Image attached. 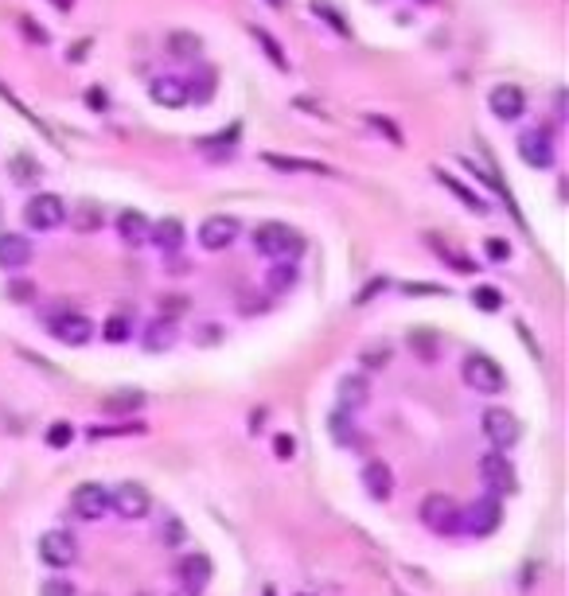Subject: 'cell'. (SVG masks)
I'll return each instance as SVG.
<instances>
[{
	"mask_svg": "<svg viewBox=\"0 0 569 596\" xmlns=\"http://www.w3.org/2000/svg\"><path fill=\"white\" fill-rule=\"evenodd\" d=\"M199 35H191V32H168V51H172L176 59H191V55H199Z\"/></svg>",
	"mask_w": 569,
	"mask_h": 596,
	"instance_id": "32",
	"label": "cell"
},
{
	"mask_svg": "<svg viewBox=\"0 0 569 596\" xmlns=\"http://www.w3.org/2000/svg\"><path fill=\"white\" fill-rule=\"evenodd\" d=\"M363 362H367V370H382L386 362H391V347H374V351L363 355Z\"/></svg>",
	"mask_w": 569,
	"mask_h": 596,
	"instance_id": "45",
	"label": "cell"
},
{
	"mask_svg": "<svg viewBox=\"0 0 569 596\" xmlns=\"http://www.w3.org/2000/svg\"><path fill=\"white\" fill-rule=\"evenodd\" d=\"M67 218H71L74 230H82V235H94V230H101V207L98 203L67 207Z\"/></svg>",
	"mask_w": 569,
	"mask_h": 596,
	"instance_id": "28",
	"label": "cell"
},
{
	"mask_svg": "<svg viewBox=\"0 0 569 596\" xmlns=\"http://www.w3.org/2000/svg\"><path fill=\"white\" fill-rule=\"evenodd\" d=\"M20 28H24V35H28V40H32V43H47V32H43V28H35V24H32L28 16H24V20H20Z\"/></svg>",
	"mask_w": 569,
	"mask_h": 596,
	"instance_id": "46",
	"label": "cell"
},
{
	"mask_svg": "<svg viewBox=\"0 0 569 596\" xmlns=\"http://www.w3.org/2000/svg\"><path fill=\"white\" fill-rule=\"evenodd\" d=\"M487 106H491V113H496L499 121H519L526 113V94L515 82H499L487 94Z\"/></svg>",
	"mask_w": 569,
	"mask_h": 596,
	"instance_id": "13",
	"label": "cell"
},
{
	"mask_svg": "<svg viewBox=\"0 0 569 596\" xmlns=\"http://www.w3.org/2000/svg\"><path fill=\"white\" fill-rule=\"evenodd\" d=\"M196 149H199V157L211 160V164L230 160L238 152V125H230V129H223V133H215V137H203Z\"/></svg>",
	"mask_w": 569,
	"mask_h": 596,
	"instance_id": "17",
	"label": "cell"
},
{
	"mask_svg": "<svg viewBox=\"0 0 569 596\" xmlns=\"http://www.w3.org/2000/svg\"><path fill=\"white\" fill-rule=\"evenodd\" d=\"M47 332L55 335L59 343H67V347H82L94 340V323H90L82 312H55V316H47Z\"/></svg>",
	"mask_w": 569,
	"mask_h": 596,
	"instance_id": "8",
	"label": "cell"
},
{
	"mask_svg": "<svg viewBox=\"0 0 569 596\" xmlns=\"http://www.w3.org/2000/svg\"><path fill=\"white\" fill-rule=\"evenodd\" d=\"M71 440H74V425H71V421H55V425L47 429V445H51V448H67Z\"/></svg>",
	"mask_w": 569,
	"mask_h": 596,
	"instance_id": "38",
	"label": "cell"
},
{
	"mask_svg": "<svg viewBox=\"0 0 569 596\" xmlns=\"http://www.w3.org/2000/svg\"><path fill=\"white\" fill-rule=\"evenodd\" d=\"M149 242L157 245L160 254H179L184 250V242H188V230L179 218H160L157 226H149Z\"/></svg>",
	"mask_w": 569,
	"mask_h": 596,
	"instance_id": "19",
	"label": "cell"
},
{
	"mask_svg": "<svg viewBox=\"0 0 569 596\" xmlns=\"http://www.w3.org/2000/svg\"><path fill=\"white\" fill-rule=\"evenodd\" d=\"M172 596H196V592H188V589H179V592H172Z\"/></svg>",
	"mask_w": 569,
	"mask_h": 596,
	"instance_id": "49",
	"label": "cell"
},
{
	"mask_svg": "<svg viewBox=\"0 0 569 596\" xmlns=\"http://www.w3.org/2000/svg\"><path fill=\"white\" fill-rule=\"evenodd\" d=\"M250 35H254V40L257 43H262V51H265V59L269 62H274V67L277 71H289V59H284V47L274 40V35H269L265 28H257V24H254V28H250Z\"/></svg>",
	"mask_w": 569,
	"mask_h": 596,
	"instance_id": "31",
	"label": "cell"
},
{
	"mask_svg": "<svg viewBox=\"0 0 569 596\" xmlns=\"http://www.w3.org/2000/svg\"><path fill=\"white\" fill-rule=\"evenodd\" d=\"M429 250H433L437 257H441V262H448L452 269H457V274H464V277H468V274H476V262H472V257H468V254H460L457 245L441 242L437 235H429Z\"/></svg>",
	"mask_w": 569,
	"mask_h": 596,
	"instance_id": "27",
	"label": "cell"
},
{
	"mask_svg": "<svg viewBox=\"0 0 569 596\" xmlns=\"http://www.w3.org/2000/svg\"><path fill=\"white\" fill-rule=\"evenodd\" d=\"M313 12H316V16L324 20V24H328V28H335V32H340V35H352V28H347V24H343V16H340V12H335V8H328V5H320V0H316V5H313Z\"/></svg>",
	"mask_w": 569,
	"mask_h": 596,
	"instance_id": "41",
	"label": "cell"
},
{
	"mask_svg": "<svg viewBox=\"0 0 569 596\" xmlns=\"http://www.w3.org/2000/svg\"><path fill=\"white\" fill-rule=\"evenodd\" d=\"M410 351L418 355L421 362H437V355H441V340H437L433 332L418 328V332H410Z\"/></svg>",
	"mask_w": 569,
	"mask_h": 596,
	"instance_id": "29",
	"label": "cell"
},
{
	"mask_svg": "<svg viewBox=\"0 0 569 596\" xmlns=\"http://www.w3.org/2000/svg\"><path fill=\"white\" fill-rule=\"evenodd\" d=\"M363 487H367V495L379 499V503L391 499L394 495V472H391V464L371 460L367 468H363Z\"/></svg>",
	"mask_w": 569,
	"mask_h": 596,
	"instance_id": "20",
	"label": "cell"
},
{
	"mask_svg": "<svg viewBox=\"0 0 569 596\" xmlns=\"http://www.w3.org/2000/svg\"><path fill=\"white\" fill-rule=\"evenodd\" d=\"M32 254H35L32 238L12 235V230L0 235V269H24V265L32 262Z\"/></svg>",
	"mask_w": 569,
	"mask_h": 596,
	"instance_id": "18",
	"label": "cell"
},
{
	"mask_svg": "<svg viewBox=\"0 0 569 596\" xmlns=\"http://www.w3.org/2000/svg\"><path fill=\"white\" fill-rule=\"evenodd\" d=\"M110 511L125 518V523H137V518H145L152 511V495L145 484H137V479H125L110 491Z\"/></svg>",
	"mask_w": 569,
	"mask_h": 596,
	"instance_id": "5",
	"label": "cell"
},
{
	"mask_svg": "<svg viewBox=\"0 0 569 596\" xmlns=\"http://www.w3.org/2000/svg\"><path fill=\"white\" fill-rule=\"evenodd\" d=\"M332 437L340 440V445H355L359 440V429H355V413H332Z\"/></svg>",
	"mask_w": 569,
	"mask_h": 596,
	"instance_id": "33",
	"label": "cell"
},
{
	"mask_svg": "<svg viewBox=\"0 0 569 596\" xmlns=\"http://www.w3.org/2000/svg\"><path fill=\"white\" fill-rule=\"evenodd\" d=\"M40 557L47 565H74V557H79V538L71 534V530H47V534H40Z\"/></svg>",
	"mask_w": 569,
	"mask_h": 596,
	"instance_id": "11",
	"label": "cell"
},
{
	"mask_svg": "<svg viewBox=\"0 0 569 596\" xmlns=\"http://www.w3.org/2000/svg\"><path fill=\"white\" fill-rule=\"evenodd\" d=\"M8 172L16 176V184H32L35 176H40V164H35L32 157H12V164H8Z\"/></svg>",
	"mask_w": 569,
	"mask_h": 596,
	"instance_id": "36",
	"label": "cell"
},
{
	"mask_svg": "<svg viewBox=\"0 0 569 596\" xmlns=\"http://www.w3.org/2000/svg\"><path fill=\"white\" fill-rule=\"evenodd\" d=\"M71 514L79 523H98L110 514V487L106 484H79L71 491Z\"/></svg>",
	"mask_w": 569,
	"mask_h": 596,
	"instance_id": "6",
	"label": "cell"
},
{
	"mask_svg": "<svg viewBox=\"0 0 569 596\" xmlns=\"http://www.w3.org/2000/svg\"><path fill=\"white\" fill-rule=\"evenodd\" d=\"M484 250H487L491 262H507V257H511V245L503 242V238H487V242H484Z\"/></svg>",
	"mask_w": 569,
	"mask_h": 596,
	"instance_id": "44",
	"label": "cell"
},
{
	"mask_svg": "<svg viewBox=\"0 0 569 596\" xmlns=\"http://www.w3.org/2000/svg\"><path fill=\"white\" fill-rule=\"evenodd\" d=\"M176 340H179V332H176V320H152L149 328H145V335H140V343H145V351H152V355H160V351H168V347H176Z\"/></svg>",
	"mask_w": 569,
	"mask_h": 596,
	"instance_id": "22",
	"label": "cell"
},
{
	"mask_svg": "<svg viewBox=\"0 0 569 596\" xmlns=\"http://www.w3.org/2000/svg\"><path fill=\"white\" fill-rule=\"evenodd\" d=\"M421 523L429 526L433 534H457V530H464V511L452 495L433 491V495L421 499Z\"/></svg>",
	"mask_w": 569,
	"mask_h": 596,
	"instance_id": "3",
	"label": "cell"
},
{
	"mask_svg": "<svg viewBox=\"0 0 569 596\" xmlns=\"http://www.w3.org/2000/svg\"><path fill=\"white\" fill-rule=\"evenodd\" d=\"M254 250L274 257V262H296L304 250V238L289 223H262L254 230Z\"/></svg>",
	"mask_w": 569,
	"mask_h": 596,
	"instance_id": "1",
	"label": "cell"
},
{
	"mask_svg": "<svg viewBox=\"0 0 569 596\" xmlns=\"http://www.w3.org/2000/svg\"><path fill=\"white\" fill-rule=\"evenodd\" d=\"M371 401V386L363 374H347V379L340 382V409L343 413H359Z\"/></svg>",
	"mask_w": 569,
	"mask_h": 596,
	"instance_id": "23",
	"label": "cell"
},
{
	"mask_svg": "<svg viewBox=\"0 0 569 596\" xmlns=\"http://www.w3.org/2000/svg\"><path fill=\"white\" fill-rule=\"evenodd\" d=\"M265 596H274V589H265Z\"/></svg>",
	"mask_w": 569,
	"mask_h": 596,
	"instance_id": "50",
	"label": "cell"
},
{
	"mask_svg": "<svg viewBox=\"0 0 569 596\" xmlns=\"http://www.w3.org/2000/svg\"><path fill=\"white\" fill-rule=\"evenodd\" d=\"M188 86H191V82L179 79V74H160V79L149 82V94H152V101H157V106L179 110V106H188V101H191V90H188Z\"/></svg>",
	"mask_w": 569,
	"mask_h": 596,
	"instance_id": "15",
	"label": "cell"
},
{
	"mask_svg": "<svg viewBox=\"0 0 569 596\" xmlns=\"http://www.w3.org/2000/svg\"><path fill=\"white\" fill-rule=\"evenodd\" d=\"M484 437L491 440V448L507 452L515 440H519V421H515V413H507V409H487L484 413Z\"/></svg>",
	"mask_w": 569,
	"mask_h": 596,
	"instance_id": "14",
	"label": "cell"
},
{
	"mask_svg": "<svg viewBox=\"0 0 569 596\" xmlns=\"http://www.w3.org/2000/svg\"><path fill=\"white\" fill-rule=\"evenodd\" d=\"M274 172H301V176H332V168L328 164H320V160H304V157H281V152H265L262 157Z\"/></svg>",
	"mask_w": 569,
	"mask_h": 596,
	"instance_id": "21",
	"label": "cell"
},
{
	"mask_svg": "<svg viewBox=\"0 0 569 596\" xmlns=\"http://www.w3.org/2000/svg\"><path fill=\"white\" fill-rule=\"evenodd\" d=\"M367 125H371V129H379V133H386V137H391V145L402 149V129H398L391 118H379V113H367Z\"/></svg>",
	"mask_w": 569,
	"mask_h": 596,
	"instance_id": "40",
	"label": "cell"
},
{
	"mask_svg": "<svg viewBox=\"0 0 569 596\" xmlns=\"http://www.w3.org/2000/svg\"><path fill=\"white\" fill-rule=\"evenodd\" d=\"M86 101H90V110H106V94H101V90H90Z\"/></svg>",
	"mask_w": 569,
	"mask_h": 596,
	"instance_id": "48",
	"label": "cell"
},
{
	"mask_svg": "<svg viewBox=\"0 0 569 596\" xmlns=\"http://www.w3.org/2000/svg\"><path fill=\"white\" fill-rule=\"evenodd\" d=\"M437 184H441V187H448L452 196H457V199H460L464 207H468V211H476V215H487V211H491V207H487V199H484V196H476L472 187H464V184H460L457 176H452V172H445V168H437Z\"/></svg>",
	"mask_w": 569,
	"mask_h": 596,
	"instance_id": "24",
	"label": "cell"
},
{
	"mask_svg": "<svg viewBox=\"0 0 569 596\" xmlns=\"http://www.w3.org/2000/svg\"><path fill=\"white\" fill-rule=\"evenodd\" d=\"M149 226L152 223L140 211H121L118 215V235H121L125 245H145L149 242Z\"/></svg>",
	"mask_w": 569,
	"mask_h": 596,
	"instance_id": "25",
	"label": "cell"
},
{
	"mask_svg": "<svg viewBox=\"0 0 569 596\" xmlns=\"http://www.w3.org/2000/svg\"><path fill=\"white\" fill-rule=\"evenodd\" d=\"M211 573H215V565H211V557L207 553H199V550H191V553H184L176 562V577H179V585H184L188 592H203L207 585H211Z\"/></svg>",
	"mask_w": 569,
	"mask_h": 596,
	"instance_id": "9",
	"label": "cell"
},
{
	"mask_svg": "<svg viewBox=\"0 0 569 596\" xmlns=\"http://www.w3.org/2000/svg\"><path fill=\"white\" fill-rule=\"evenodd\" d=\"M296 281H301V269H296V262H274V265L265 269V289L277 293V296L289 293Z\"/></svg>",
	"mask_w": 569,
	"mask_h": 596,
	"instance_id": "26",
	"label": "cell"
},
{
	"mask_svg": "<svg viewBox=\"0 0 569 596\" xmlns=\"http://www.w3.org/2000/svg\"><path fill=\"white\" fill-rule=\"evenodd\" d=\"M274 452H277V460H293L296 457V440L289 433H277L274 437Z\"/></svg>",
	"mask_w": 569,
	"mask_h": 596,
	"instance_id": "43",
	"label": "cell"
},
{
	"mask_svg": "<svg viewBox=\"0 0 569 596\" xmlns=\"http://www.w3.org/2000/svg\"><path fill=\"white\" fill-rule=\"evenodd\" d=\"M184 312H188V296H179V293L160 296V316L164 320H176V316H184Z\"/></svg>",
	"mask_w": 569,
	"mask_h": 596,
	"instance_id": "42",
	"label": "cell"
},
{
	"mask_svg": "<svg viewBox=\"0 0 569 596\" xmlns=\"http://www.w3.org/2000/svg\"><path fill=\"white\" fill-rule=\"evenodd\" d=\"M218 332H223V328H218V323H207L203 335H199V343H218Z\"/></svg>",
	"mask_w": 569,
	"mask_h": 596,
	"instance_id": "47",
	"label": "cell"
},
{
	"mask_svg": "<svg viewBox=\"0 0 569 596\" xmlns=\"http://www.w3.org/2000/svg\"><path fill=\"white\" fill-rule=\"evenodd\" d=\"M24 223H28V230H40V235H47V230H59L63 223H67V203H63L55 191L32 196L28 207H24Z\"/></svg>",
	"mask_w": 569,
	"mask_h": 596,
	"instance_id": "4",
	"label": "cell"
},
{
	"mask_svg": "<svg viewBox=\"0 0 569 596\" xmlns=\"http://www.w3.org/2000/svg\"><path fill=\"white\" fill-rule=\"evenodd\" d=\"M40 596H79V589H74V581H67V577H47L40 585Z\"/></svg>",
	"mask_w": 569,
	"mask_h": 596,
	"instance_id": "39",
	"label": "cell"
},
{
	"mask_svg": "<svg viewBox=\"0 0 569 596\" xmlns=\"http://www.w3.org/2000/svg\"><path fill=\"white\" fill-rule=\"evenodd\" d=\"M5 296L12 304H32L35 301V284L32 281H8L5 284Z\"/></svg>",
	"mask_w": 569,
	"mask_h": 596,
	"instance_id": "37",
	"label": "cell"
},
{
	"mask_svg": "<svg viewBox=\"0 0 569 596\" xmlns=\"http://www.w3.org/2000/svg\"><path fill=\"white\" fill-rule=\"evenodd\" d=\"M140 406H145V394L140 390H121V394L101 398V413H133Z\"/></svg>",
	"mask_w": 569,
	"mask_h": 596,
	"instance_id": "30",
	"label": "cell"
},
{
	"mask_svg": "<svg viewBox=\"0 0 569 596\" xmlns=\"http://www.w3.org/2000/svg\"><path fill=\"white\" fill-rule=\"evenodd\" d=\"M101 335H106V343H125L129 335H133V320H129V316H110L106 328H101Z\"/></svg>",
	"mask_w": 569,
	"mask_h": 596,
	"instance_id": "35",
	"label": "cell"
},
{
	"mask_svg": "<svg viewBox=\"0 0 569 596\" xmlns=\"http://www.w3.org/2000/svg\"><path fill=\"white\" fill-rule=\"evenodd\" d=\"M460 379H464V386H468V390L484 394V398H496V394L507 390V374H503L499 362L487 359V355H468V359H464Z\"/></svg>",
	"mask_w": 569,
	"mask_h": 596,
	"instance_id": "2",
	"label": "cell"
},
{
	"mask_svg": "<svg viewBox=\"0 0 569 596\" xmlns=\"http://www.w3.org/2000/svg\"><path fill=\"white\" fill-rule=\"evenodd\" d=\"M519 157L530 164V168H550L554 164V137L546 129H526L519 137Z\"/></svg>",
	"mask_w": 569,
	"mask_h": 596,
	"instance_id": "16",
	"label": "cell"
},
{
	"mask_svg": "<svg viewBox=\"0 0 569 596\" xmlns=\"http://www.w3.org/2000/svg\"><path fill=\"white\" fill-rule=\"evenodd\" d=\"M238 235H242V223L235 215H211V218H203V226H199V245L218 254V250H230Z\"/></svg>",
	"mask_w": 569,
	"mask_h": 596,
	"instance_id": "7",
	"label": "cell"
},
{
	"mask_svg": "<svg viewBox=\"0 0 569 596\" xmlns=\"http://www.w3.org/2000/svg\"><path fill=\"white\" fill-rule=\"evenodd\" d=\"M480 479L496 491V495H507V491H515V484H519V479H515L511 460L503 457L499 448H491V452H484V457H480Z\"/></svg>",
	"mask_w": 569,
	"mask_h": 596,
	"instance_id": "10",
	"label": "cell"
},
{
	"mask_svg": "<svg viewBox=\"0 0 569 596\" xmlns=\"http://www.w3.org/2000/svg\"><path fill=\"white\" fill-rule=\"evenodd\" d=\"M472 304L480 308V312H499V308H503V293L491 289V284H480V289H472Z\"/></svg>",
	"mask_w": 569,
	"mask_h": 596,
	"instance_id": "34",
	"label": "cell"
},
{
	"mask_svg": "<svg viewBox=\"0 0 569 596\" xmlns=\"http://www.w3.org/2000/svg\"><path fill=\"white\" fill-rule=\"evenodd\" d=\"M499 518H503V507H499V499L496 495H484V499H476L468 511H464V530L476 538H484L491 534V530H499Z\"/></svg>",
	"mask_w": 569,
	"mask_h": 596,
	"instance_id": "12",
	"label": "cell"
}]
</instances>
